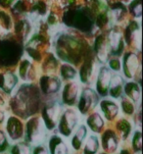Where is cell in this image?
I'll use <instances>...</instances> for the list:
<instances>
[{"label": "cell", "mask_w": 143, "mask_h": 154, "mask_svg": "<svg viewBox=\"0 0 143 154\" xmlns=\"http://www.w3.org/2000/svg\"><path fill=\"white\" fill-rule=\"evenodd\" d=\"M105 22H106V17H105L104 15H101V16H99V18L97 19V25L100 26V27L105 24Z\"/></svg>", "instance_id": "20"}, {"label": "cell", "mask_w": 143, "mask_h": 154, "mask_svg": "<svg viewBox=\"0 0 143 154\" xmlns=\"http://www.w3.org/2000/svg\"><path fill=\"white\" fill-rule=\"evenodd\" d=\"M137 67V59L134 55L129 54L126 57V77H132Z\"/></svg>", "instance_id": "5"}, {"label": "cell", "mask_w": 143, "mask_h": 154, "mask_svg": "<svg viewBox=\"0 0 143 154\" xmlns=\"http://www.w3.org/2000/svg\"><path fill=\"white\" fill-rule=\"evenodd\" d=\"M92 94L93 93L90 91H85L81 96V99L80 102V109H81L84 113L90 106H91V104H93L92 102H90L92 99Z\"/></svg>", "instance_id": "7"}, {"label": "cell", "mask_w": 143, "mask_h": 154, "mask_svg": "<svg viewBox=\"0 0 143 154\" xmlns=\"http://www.w3.org/2000/svg\"><path fill=\"white\" fill-rule=\"evenodd\" d=\"M77 91H78L77 85H73V84L69 85L66 89V92H69V94H64V99L66 98L67 100H69L68 103H74V101L77 97Z\"/></svg>", "instance_id": "13"}, {"label": "cell", "mask_w": 143, "mask_h": 154, "mask_svg": "<svg viewBox=\"0 0 143 154\" xmlns=\"http://www.w3.org/2000/svg\"><path fill=\"white\" fill-rule=\"evenodd\" d=\"M6 144V140H5V137L3 134L2 131H0V146L1 145H5Z\"/></svg>", "instance_id": "21"}, {"label": "cell", "mask_w": 143, "mask_h": 154, "mask_svg": "<svg viewBox=\"0 0 143 154\" xmlns=\"http://www.w3.org/2000/svg\"><path fill=\"white\" fill-rule=\"evenodd\" d=\"M33 154H48V152L43 146H38L33 150Z\"/></svg>", "instance_id": "18"}, {"label": "cell", "mask_w": 143, "mask_h": 154, "mask_svg": "<svg viewBox=\"0 0 143 154\" xmlns=\"http://www.w3.org/2000/svg\"><path fill=\"white\" fill-rule=\"evenodd\" d=\"M101 107H102L105 115H106L109 119L114 117L117 113V111H118V107H117V105L110 102V101H103V103L101 104Z\"/></svg>", "instance_id": "6"}, {"label": "cell", "mask_w": 143, "mask_h": 154, "mask_svg": "<svg viewBox=\"0 0 143 154\" xmlns=\"http://www.w3.org/2000/svg\"><path fill=\"white\" fill-rule=\"evenodd\" d=\"M59 111H60V108L58 104L51 105V106H49L48 108L44 109V113H43L44 121L49 129H53L55 127L56 123H57V120H58Z\"/></svg>", "instance_id": "3"}, {"label": "cell", "mask_w": 143, "mask_h": 154, "mask_svg": "<svg viewBox=\"0 0 143 154\" xmlns=\"http://www.w3.org/2000/svg\"><path fill=\"white\" fill-rule=\"evenodd\" d=\"M77 124V115L74 111L68 110L63 115L61 124H60V131L64 136H70Z\"/></svg>", "instance_id": "2"}, {"label": "cell", "mask_w": 143, "mask_h": 154, "mask_svg": "<svg viewBox=\"0 0 143 154\" xmlns=\"http://www.w3.org/2000/svg\"><path fill=\"white\" fill-rule=\"evenodd\" d=\"M121 85H122V78L121 77H115L111 81V95L118 97L121 94Z\"/></svg>", "instance_id": "9"}, {"label": "cell", "mask_w": 143, "mask_h": 154, "mask_svg": "<svg viewBox=\"0 0 143 154\" xmlns=\"http://www.w3.org/2000/svg\"><path fill=\"white\" fill-rule=\"evenodd\" d=\"M98 149V140L95 137H90L86 142L84 154H95Z\"/></svg>", "instance_id": "10"}, {"label": "cell", "mask_w": 143, "mask_h": 154, "mask_svg": "<svg viewBox=\"0 0 143 154\" xmlns=\"http://www.w3.org/2000/svg\"><path fill=\"white\" fill-rule=\"evenodd\" d=\"M136 86L137 85L135 84H129V85H126V88L127 95H129L130 98H132L134 101H137L139 98V89Z\"/></svg>", "instance_id": "15"}, {"label": "cell", "mask_w": 143, "mask_h": 154, "mask_svg": "<svg viewBox=\"0 0 143 154\" xmlns=\"http://www.w3.org/2000/svg\"><path fill=\"white\" fill-rule=\"evenodd\" d=\"M110 65L114 70H119L120 69V62L118 61V60H112Z\"/></svg>", "instance_id": "19"}, {"label": "cell", "mask_w": 143, "mask_h": 154, "mask_svg": "<svg viewBox=\"0 0 143 154\" xmlns=\"http://www.w3.org/2000/svg\"><path fill=\"white\" fill-rule=\"evenodd\" d=\"M2 85L1 88H3L5 91H9L13 88V86L16 84V78H15L13 75L11 74H7L4 77H2Z\"/></svg>", "instance_id": "11"}, {"label": "cell", "mask_w": 143, "mask_h": 154, "mask_svg": "<svg viewBox=\"0 0 143 154\" xmlns=\"http://www.w3.org/2000/svg\"><path fill=\"white\" fill-rule=\"evenodd\" d=\"M109 82H110V73L108 72L107 69H103L102 72L100 73L99 80H98V86L100 88H106Z\"/></svg>", "instance_id": "14"}, {"label": "cell", "mask_w": 143, "mask_h": 154, "mask_svg": "<svg viewBox=\"0 0 143 154\" xmlns=\"http://www.w3.org/2000/svg\"><path fill=\"white\" fill-rule=\"evenodd\" d=\"M76 72L73 68H71L69 66H64L63 67V76L67 79H72L75 77Z\"/></svg>", "instance_id": "17"}, {"label": "cell", "mask_w": 143, "mask_h": 154, "mask_svg": "<svg viewBox=\"0 0 143 154\" xmlns=\"http://www.w3.org/2000/svg\"><path fill=\"white\" fill-rule=\"evenodd\" d=\"M87 123L89 124V127L91 128L93 131H98L103 125L102 119H101V117L98 114L92 115L91 117L87 120Z\"/></svg>", "instance_id": "12"}, {"label": "cell", "mask_w": 143, "mask_h": 154, "mask_svg": "<svg viewBox=\"0 0 143 154\" xmlns=\"http://www.w3.org/2000/svg\"><path fill=\"white\" fill-rule=\"evenodd\" d=\"M85 133H86L85 128L84 126H81L80 129L78 130L77 134H75L73 140H72V144L74 145V147L76 148V149H78V148L81 147L82 140H84V137H85Z\"/></svg>", "instance_id": "8"}, {"label": "cell", "mask_w": 143, "mask_h": 154, "mask_svg": "<svg viewBox=\"0 0 143 154\" xmlns=\"http://www.w3.org/2000/svg\"><path fill=\"white\" fill-rule=\"evenodd\" d=\"M28 138L33 143H39L42 142L45 137V130L42 121L40 119L31 120L27 127Z\"/></svg>", "instance_id": "1"}, {"label": "cell", "mask_w": 143, "mask_h": 154, "mask_svg": "<svg viewBox=\"0 0 143 154\" xmlns=\"http://www.w3.org/2000/svg\"><path fill=\"white\" fill-rule=\"evenodd\" d=\"M51 154H68V147L59 137H52L50 141Z\"/></svg>", "instance_id": "4"}, {"label": "cell", "mask_w": 143, "mask_h": 154, "mask_svg": "<svg viewBox=\"0 0 143 154\" xmlns=\"http://www.w3.org/2000/svg\"><path fill=\"white\" fill-rule=\"evenodd\" d=\"M29 150L28 145H26L24 143H19L17 145H15L12 150V154H29Z\"/></svg>", "instance_id": "16"}]
</instances>
